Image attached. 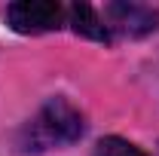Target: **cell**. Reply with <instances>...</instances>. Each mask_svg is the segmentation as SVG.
<instances>
[{"label":"cell","mask_w":159,"mask_h":156,"mask_svg":"<svg viewBox=\"0 0 159 156\" xmlns=\"http://www.w3.org/2000/svg\"><path fill=\"white\" fill-rule=\"evenodd\" d=\"M92 156H147V153L138 150L135 144L122 141V138H104V141H98V147H95Z\"/></svg>","instance_id":"cell-5"},{"label":"cell","mask_w":159,"mask_h":156,"mask_svg":"<svg viewBox=\"0 0 159 156\" xmlns=\"http://www.w3.org/2000/svg\"><path fill=\"white\" fill-rule=\"evenodd\" d=\"M83 113L64 98H52L40 107V113L28 126V147L25 150H49V147H64L83 138Z\"/></svg>","instance_id":"cell-1"},{"label":"cell","mask_w":159,"mask_h":156,"mask_svg":"<svg viewBox=\"0 0 159 156\" xmlns=\"http://www.w3.org/2000/svg\"><path fill=\"white\" fill-rule=\"evenodd\" d=\"M6 19L12 25V31L19 34H46V31H58L64 25L67 9L55 0H21L6 9Z\"/></svg>","instance_id":"cell-2"},{"label":"cell","mask_w":159,"mask_h":156,"mask_svg":"<svg viewBox=\"0 0 159 156\" xmlns=\"http://www.w3.org/2000/svg\"><path fill=\"white\" fill-rule=\"evenodd\" d=\"M104 25L113 34H122V37H147L153 34L159 25V12L144 6V3H107L104 6Z\"/></svg>","instance_id":"cell-3"},{"label":"cell","mask_w":159,"mask_h":156,"mask_svg":"<svg viewBox=\"0 0 159 156\" xmlns=\"http://www.w3.org/2000/svg\"><path fill=\"white\" fill-rule=\"evenodd\" d=\"M67 19L74 25V31L83 34V37L89 40H98V43H110V31H107V25L104 19L98 16V9L95 6H89V3H74L70 9H67Z\"/></svg>","instance_id":"cell-4"}]
</instances>
